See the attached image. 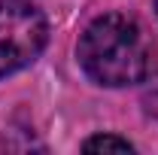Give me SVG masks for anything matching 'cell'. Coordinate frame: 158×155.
Listing matches in <instances>:
<instances>
[{"label": "cell", "mask_w": 158, "mask_h": 155, "mask_svg": "<svg viewBox=\"0 0 158 155\" xmlns=\"http://www.w3.org/2000/svg\"><path fill=\"white\" fill-rule=\"evenodd\" d=\"M140 100H143V110H146L152 119H158V70H149V73H146Z\"/></svg>", "instance_id": "obj_4"}, {"label": "cell", "mask_w": 158, "mask_h": 155, "mask_svg": "<svg viewBox=\"0 0 158 155\" xmlns=\"http://www.w3.org/2000/svg\"><path fill=\"white\" fill-rule=\"evenodd\" d=\"M46 43L49 21L34 0H0V79L31 67Z\"/></svg>", "instance_id": "obj_2"}, {"label": "cell", "mask_w": 158, "mask_h": 155, "mask_svg": "<svg viewBox=\"0 0 158 155\" xmlns=\"http://www.w3.org/2000/svg\"><path fill=\"white\" fill-rule=\"evenodd\" d=\"M155 12H158V0H155Z\"/></svg>", "instance_id": "obj_5"}, {"label": "cell", "mask_w": 158, "mask_h": 155, "mask_svg": "<svg viewBox=\"0 0 158 155\" xmlns=\"http://www.w3.org/2000/svg\"><path fill=\"white\" fill-rule=\"evenodd\" d=\"M79 67L103 88L137 85L152 70L155 46L140 19L128 12H103L79 37Z\"/></svg>", "instance_id": "obj_1"}, {"label": "cell", "mask_w": 158, "mask_h": 155, "mask_svg": "<svg viewBox=\"0 0 158 155\" xmlns=\"http://www.w3.org/2000/svg\"><path fill=\"white\" fill-rule=\"evenodd\" d=\"M82 152H134V143L125 140V137L98 134V137H88L82 143Z\"/></svg>", "instance_id": "obj_3"}]
</instances>
